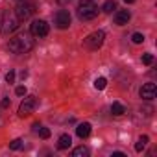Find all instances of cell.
<instances>
[{"instance_id":"6da1fadb","label":"cell","mask_w":157,"mask_h":157,"mask_svg":"<svg viewBox=\"0 0 157 157\" xmlns=\"http://www.w3.org/2000/svg\"><path fill=\"white\" fill-rule=\"evenodd\" d=\"M32 37H33L32 33L22 32V33L15 35L13 39H10L8 46H10V50H11L13 54H28V52L33 50V46H35V41H33Z\"/></svg>"},{"instance_id":"7a4b0ae2","label":"cell","mask_w":157,"mask_h":157,"mask_svg":"<svg viewBox=\"0 0 157 157\" xmlns=\"http://www.w3.org/2000/svg\"><path fill=\"white\" fill-rule=\"evenodd\" d=\"M76 11H78L80 21H93L98 15V8H96V4L93 2V0H80Z\"/></svg>"},{"instance_id":"3957f363","label":"cell","mask_w":157,"mask_h":157,"mask_svg":"<svg viewBox=\"0 0 157 157\" xmlns=\"http://www.w3.org/2000/svg\"><path fill=\"white\" fill-rule=\"evenodd\" d=\"M19 24H21V21L15 15V11H4L2 13V21H0V32H2L4 35H10V33H13L19 28Z\"/></svg>"},{"instance_id":"277c9868","label":"cell","mask_w":157,"mask_h":157,"mask_svg":"<svg viewBox=\"0 0 157 157\" xmlns=\"http://www.w3.org/2000/svg\"><path fill=\"white\" fill-rule=\"evenodd\" d=\"M104 39H105V33L102 30H96L93 33H89L85 39H83V46L87 50H98L102 44H104Z\"/></svg>"},{"instance_id":"5b68a950","label":"cell","mask_w":157,"mask_h":157,"mask_svg":"<svg viewBox=\"0 0 157 157\" xmlns=\"http://www.w3.org/2000/svg\"><path fill=\"white\" fill-rule=\"evenodd\" d=\"M33 13H35V4H32V2H21V4L15 8V15L19 17L21 22H22V21H28Z\"/></svg>"},{"instance_id":"8992f818","label":"cell","mask_w":157,"mask_h":157,"mask_svg":"<svg viewBox=\"0 0 157 157\" xmlns=\"http://www.w3.org/2000/svg\"><path fill=\"white\" fill-rule=\"evenodd\" d=\"M48 32H50L48 22L43 21V19H35V21L32 22V26H30V33H32L33 37H46Z\"/></svg>"},{"instance_id":"52a82bcc","label":"cell","mask_w":157,"mask_h":157,"mask_svg":"<svg viewBox=\"0 0 157 157\" xmlns=\"http://www.w3.org/2000/svg\"><path fill=\"white\" fill-rule=\"evenodd\" d=\"M35 107H37V98L35 96H28V98H24L22 100V104L19 105V115L24 118V117H30L33 111H35Z\"/></svg>"},{"instance_id":"ba28073f","label":"cell","mask_w":157,"mask_h":157,"mask_svg":"<svg viewBox=\"0 0 157 157\" xmlns=\"http://www.w3.org/2000/svg\"><path fill=\"white\" fill-rule=\"evenodd\" d=\"M54 24L59 28V30H67L70 26V13L67 10H59L56 15H54Z\"/></svg>"},{"instance_id":"9c48e42d","label":"cell","mask_w":157,"mask_h":157,"mask_svg":"<svg viewBox=\"0 0 157 157\" xmlns=\"http://www.w3.org/2000/svg\"><path fill=\"white\" fill-rule=\"evenodd\" d=\"M155 93H157L155 83H144L142 89H140V98L142 100H153L155 98Z\"/></svg>"},{"instance_id":"30bf717a","label":"cell","mask_w":157,"mask_h":157,"mask_svg":"<svg viewBox=\"0 0 157 157\" xmlns=\"http://www.w3.org/2000/svg\"><path fill=\"white\" fill-rule=\"evenodd\" d=\"M129 19H131V13H129L128 10H120V11H117V13H115V24H118V26L128 24V22H129Z\"/></svg>"},{"instance_id":"8fae6325","label":"cell","mask_w":157,"mask_h":157,"mask_svg":"<svg viewBox=\"0 0 157 157\" xmlns=\"http://www.w3.org/2000/svg\"><path fill=\"white\" fill-rule=\"evenodd\" d=\"M76 133H78V137L80 139H85V137H89L91 135V124L89 122H83V124H80L76 128Z\"/></svg>"},{"instance_id":"7c38bea8","label":"cell","mask_w":157,"mask_h":157,"mask_svg":"<svg viewBox=\"0 0 157 157\" xmlns=\"http://www.w3.org/2000/svg\"><path fill=\"white\" fill-rule=\"evenodd\" d=\"M70 144H72V139H70V135H61L59 137V140H57V148L59 150H67V148H70Z\"/></svg>"},{"instance_id":"4fadbf2b","label":"cell","mask_w":157,"mask_h":157,"mask_svg":"<svg viewBox=\"0 0 157 157\" xmlns=\"http://www.w3.org/2000/svg\"><path fill=\"white\" fill-rule=\"evenodd\" d=\"M89 155V148L87 146H78L72 150V157H87Z\"/></svg>"},{"instance_id":"5bb4252c","label":"cell","mask_w":157,"mask_h":157,"mask_svg":"<svg viewBox=\"0 0 157 157\" xmlns=\"http://www.w3.org/2000/svg\"><path fill=\"white\" fill-rule=\"evenodd\" d=\"M111 113L117 115V117H122V115L126 113V107H124L120 102H113V105H111Z\"/></svg>"},{"instance_id":"9a60e30c","label":"cell","mask_w":157,"mask_h":157,"mask_svg":"<svg viewBox=\"0 0 157 157\" xmlns=\"http://www.w3.org/2000/svg\"><path fill=\"white\" fill-rule=\"evenodd\" d=\"M146 144H148V135H142V137H139V140H137V144H135V150H137V151H142Z\"/></svg>"},{"instance_id":"2e32d148","label":"cell","mask_w":157,"mask_h":157,"mask_svg":"<svg viewBox=\"0 0 157 157\" xmlns=\"http://www.w3.org/2000/svg\"><path fill=\"white\" fill-rule=\"evenodd\" d=\"M113 10H117V2H115V0H107V2L104 4V8H102L104 13H113Z\"/></svg>"},{"instance_id":"e0dca14e","label":"cell","mask_w":157,"mask_h":157,"mask_svg":"<svg viewBox=\"0 0 157 157\" xmlns=\"http://www.w3.org/2000/svg\"><path fill=\"white\" fill-rule=\"evenodd\" d=\"M105 85H107V80H105V78H96V80H94V87H96L98 91L105 89Z\"/></svg>"},{"instance_id":"ac0fdd59","label":"cell","mask_w":157,"mask_h":157,"mask_svg":"<svg viewBox=\"0 0 157 157\" xmlns=\"http://www.w3.org/2000/svg\"><path fill=\"white\" fill-rule=\"evenodd\" d=\"M10 148H11V150H21V148H22V139L11 140V142H10Z\"/></svg>"},{"instance_id":"d6986e66","label":"cell","mask_w":157,"mask_h":157,"mask_svg":"<svg viewBox=\"0 0 157 157\" xmlns=\"http://www.w3.org/2000/svg\"><path fill=\"white\" fill-rule=\"evenodd\" d=\"M131 41H133L135 44H140V43L144 41V35H142V33H133V35H131Z\"/></svg>"},{"instance_id":"ffe728a7","label":"cell","mask_w":157,"mask_h":157,"mask_svg":"<svg viewBox=\"0 0 157 157\" xmlns=\"http://www.w3.org/2000/svg\"><path fill=\"white\" fill-rule=\"evenodd\" d=\"M142 63H144V65H151V63H153V56H151V54H144V56H142Z\"/></svg>"},{"instance_id":"44dd1931","label":"cell","mask_w":157,"mask_h":157,"mask_svg":"<svg viewBox=\"0 0 157 157\" xmlns=\"http://www.w3.org/2000/svg\"><path fill=\"white\" fill-rule=\"evenodd\" d=\"M37 131H39V135H41L43 139H48V137H50V129H48V128H39Z\"/></svg>"},{"instance_id":"7402d4cb","label":"cell","mask_w":157,"mask_h":157,"mask_svg":"<svg viewBox=\"0 0 157 157\" xmlns=\"http://www.w3.org/2000/svg\"><path fill=\"white\" fill-rule=\"evenodd\" d=\"M6 82H8V83H13V82H15V72H13V70H10V72L6 74Z\"/></svg>"},{"instance_id":"603a6c76","label":"cell","mask_w":157,"mask_h":157,"mask_svg":"<svg viewBox=\"0 0 157 157\" xmlns=\"http://www.w3.org/2000/svg\"><path fill=\"white\" fill-rule=\"evenodd\" d=\"M15 93H17L19 96H24V94H26V87H22V85H21V87H17V89H15Z\"/></svg>"},{"instance_id":"cb8c5ba5","label":"cell","mask_w":157,"mask_h":157,"mask_svg":"<svg viewBox=\"0 0 157 157\" xmlns=\"http://www.w3.org/2000/svg\"><path fill=\"white\" fill-rule=\"evenodd\" d=\"M10 104H11L10 98H4V100H2V107H10Z\"/></svg>"},{"instance_id":"d4e9b609","label":"cell","mask_w":157,"mask_h":157,"mask_svg":"<svg viewBox=\"0 0 157 157\" xmlns=\"http://www.w3.org/2000/svg\"><path fill=\"white\" fill-rule=\"evenodd\" d=\"M113 155H115V157H126V153H122V151H115Z\"/></svg>"},{"instance_id":"484cf974","label":"cell","mask_w":157,"mask_h":157,"mask_svg":"<svg viewBox=\"0 0 157 157\" xmlns=\"http://www.w3.org/2000/svg\"><path fill=\"white\" fill-rule=\"evenodd\" d=\"M59 4H68V2H72V0H57Z\"/></svg>"},{"instance_id":"4316f807","label":"cell","mask_w":157,"mask_h":157,"mask_svg":"<svg viewBox=\"0 0 157 157\" xmlns=\"http://www.w3.org/2000/svg\"><path fill=\"white\" fill-rule=\"evenodd\" d=\"M124 2H126V4H133V2H135V0H124Z\"/></svg>"}]
</instances>
